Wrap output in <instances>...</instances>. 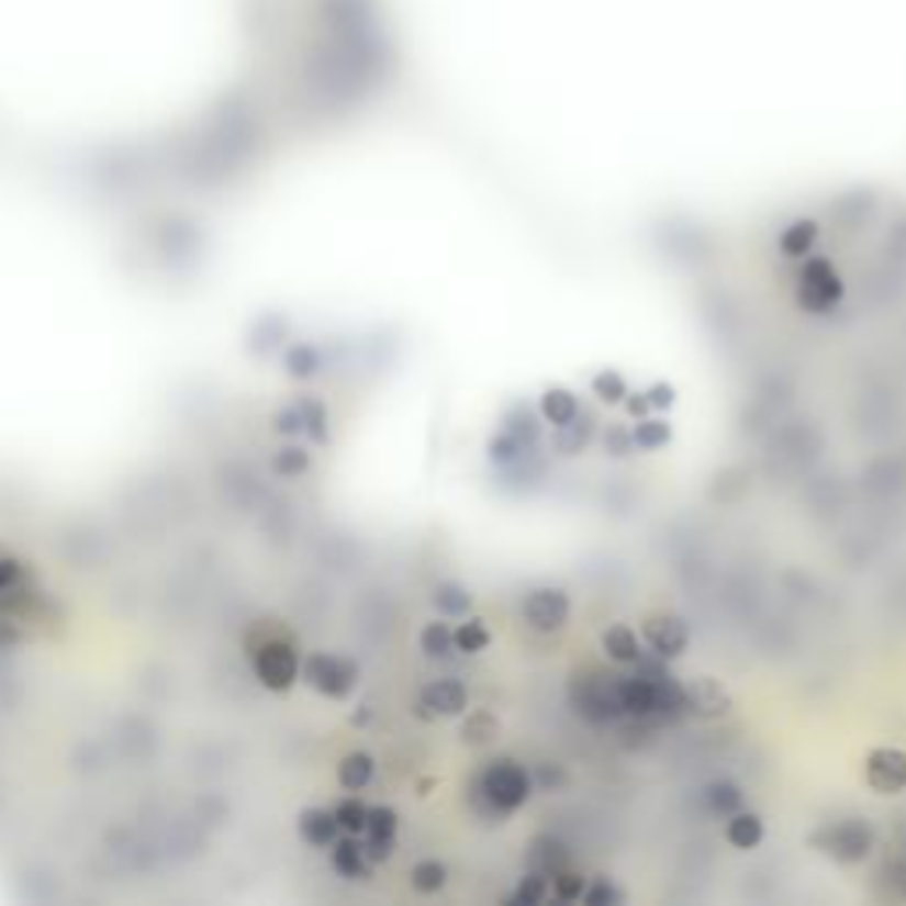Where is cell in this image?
<instances>
[{
  "mask_svg": "<svg viewBox=\"0 0 906 906\" xmlns=\"http://www.w3.org/2000/svg\"><path fill=\"white\" fill-rule=\"evenodd\" d=\"M372 775H376V758L369 751H351V754H344L340 758V765H337V779H340V786L347 793H361L365 786L372 783Z\"/></svg>",
  "mask_w": 906,
  "mask_h": 906,
  "instance_id": "25",
  "label": "cell"
},
{
  "mask_svg": "<svg viewBox=\"0 0 906 906\" xmlns=\"http://www.w3.org/2000/svg\"><path fill=\"white\" fill-rule=\"evenodd\" d=\"M592 393L599 396L602 404H624V396L630 390H627V379L619 376L616 369H602L599 376H592Z\"/></svg>",
  "mask_w": 906,
  "mask_h": 906,
  "instance_id": "36",
  "label": "cell"
},
{
  "mask_svg": "<svg viewBox=\"0 0 906 906\" xmlns=\"http://www.w3.org/2000/svg\"><path fill=\"white\" fill-rule=\"evenodd\" d=\"M619 708H624V715H634V719H656L659 715L656 676H641V673L624 676L619 673Z\"/></svg>",
  "mask_w": 906,
  "mask_h": 906,
  "instance_id": "13",
  "label": "cell"
},
{
  "mask_svg": "<svg viewBox=\"0 0 906 906\" xmlns=\"http://www.w3.org/2000/svg\"><path fill=\"white\" fill-rule=\"evenodd\" d=\"M683 712L694 719H723L734 712V694L715 676H694L683 683Z\"/></svg>",
  "mask_w": 906,
  "mask_h": 906,
  "instance_id": "11",
  "label": "cell"
},
{
  "mask_svg": "<svg viewBox=\"0 0 906 906\" xmlns=\"http://www.w3.org/2000/svg\"><path fill=\"white\" fill-rule=\"evenodd\" d=\"M842 294H847V283H842L832 259L810 256L797 280V305L810 315H829L842 301Z\"/></svg>",
  "mask_w": 906,
  "mask_h": 906,
  "instance_id": "4",
  "label": "cell"
},
{
  "mask_svg": "<svg viewBox=\"0 0 906 906\" xmlns=\"http://www.w3.org/2000/svg\"><path fill=\"white\" fill-rule=\"evenodd\" d=\"M301 407V422H305V433L312 436V443H326L329 439V415L320 401H312V396H301L298 401Z\"/></svg>",
  "mask_w": 906,
  "mask_h": 906,
  "instance_id": "35",
  "label": "cell"
},
{
  "mask_svg": "<svg viewBox=\"0 0 906 906\" xmlns=\"http://www.w3.org/2000/svg\"><path fill=\"white\" fill-rule=\"evenodd\" d=\"M595 415H588V411L581 407L578 411V418H570L567 425H556L552 428V439H549V447L552 454H560V457H578L588 450V443L595 439Z\"/></svg>",
  "mask_w": 906,
  "mask_h": 906,
  "instance_id": "15",
  "label": "cell"
},
{
  "mask_svg": "<svg viewBox=\"0 0 906 906\" xmlns=\"http://www.w3.org/2000/svg\"><path fill=\"white\" fill-rule=\"evenodd\" d=\"M624 407H627L630 418H648V411H651V404H648L645 393H627V396H624Z\"/></svg>",
  "mask_w": 906,
  "mask_h": 906,
  "instance_id": "45",
  "label": "cell"
},
{
  "mask_svg": "<svg viewBox=\"0 0 906 906\" xmlns=\"http://www.w3.org/2000/svg\"><path fill=\"white\" fill-rule=\"evenodd\" d=\"M630 436H634V447L651 454V450L670 447V443H673V425L665 422V418H638V425L630 428Z\"/></svg>",
  "mask_w": 906,
  "mask_h": 906,
  "instance_id": "29",
  "label": "cell"
},
{
  "mask_svg": "<svg viewBox=\"0 0 906 906\" xmlns=\"http://www.w3.org/2000/svg\"><path fill=\"white\" fill-rule=\"evenodd\" d=\"M465 804H468L471 815L479 821H485V825H506V818H511L506 810H500L496 804H492V797L482 790V783L474 775L468 779V786H465Z\"/></svg>",
  "mask_w": 906,
  "mask_h": 906,
  "instance_id": "30",
  "label": "cell"
},
{
  "mask_svg": "<svg viewBox=\"0 0 906 906\" xmlns=\"http://www.w3.org/2000/svg\"><path fill=\"white\" fill-rule=\"evenodd\" d=\"M447 879H450V871L443 861H436V857H425V861H418L415 868H411V888L422 896H436L447 888Z\"/></svg>",
  "mask_w": 906,
  "mask_h": 906,
  "instance_id": "28",
  "label": "cell"
},
{
  "mask_svg": "<svg viewBox=\"0 0 906 906\" xmlns=\"http://www.w3.org/2000/svg\"><path fill=\"white\" fill-rule=\"evenodd\" d=\"M874 842H879V836H874V825L868 818H836L810 832V847L836 864H864Z\"/></svg>",
  "mask_w": 906,
  "mask_h": 906,
  "instance_id": "1",
  "label": "cell"
},
{
  "mask_svg": "<svg viewBox=\"0 0 906 906\" xmlns=\"http://www.w3.org/2000/svg\"><path fill=\"white\" fill-rule=\"evenodd\" d=\"M283 369H288L294 379H312L323 369V355L315 351L312 344H294V347H288V355H283Z\"/></svg>",
  "mask_w": 906,
  "mask_h": 906,
  "instance_id": "33",
  "label": "cell"
},
{
  "mask_svg": "<svg viewBox=\"0 0 906 906\" xmlns=\"http://www.w3.org/2000/svg\"><path fill=\"white\" fill-rule=\"evenodd\" d=\"M602 651L609 656V662L616 665H630L634 659L641 656V641H638V634H634V627L627 624H613L602 630Z\"/></svg>",
  "mask_w": 906,
  "mask_h": 906,
  "instance_id": "22",
  "label": "cell"
},
{
  "mask_svg": "<svg viewBox=\"0 0 906 906\" xmlns=\"http://www.w3.org/2000/svg\"><path fill=\"white\" fill-rule=\"evenodd\" d=\"M581 899H584L588 906H606V903H624L627 896L619 893V888H616L609 879H595L592 885H584Z\"/></svg>",
  "mask_w": 906,
  "mask_h": 906,
  "instance_id": "40",
  "label": "cell"
},
{
  "mask_svg": "<svg viewBox=\"0 0 906 906\" xmlns=\"http://www.w3.org/2000/svg\"><path fill=\"white\" fill-rule=\"evenodd\" d=\"M641 638L651 651H656V656H662L665 662H670V659H680L683 651H687L691 627H687V619L676 616V613H648L641 619Z\"/></svg>",
  "mask_w": 906,
  "mask_h": 906,
  "instance_id": "8",
  "label": "cell"
},
{
  "mask_svg": "<svg viewBox=\"0 0 906 906\" xmlns=\"http://www.w3.org/2000/svg\"><path fill=\"white\" fill-rule=\"evenodd\" d=\"M602 450H606V457H613V460H624V457H630L638 447H634V436H630L627 425L609 422L606 433H602Z\"/></svg>",
  "mask_w": 906,
  "mask_h": 906,
  "instance_id": "38",
  "label": "cell"
},
{
  "mask_svg": "<svg viewBox=\"0 0 906 906\" xmlns=\"http://www.w3.org/2000/svg\"><path fill=\"white\" fill-rule=\"evenodd\" d=\"M418 645L428 659H450L454 656V630L447 624H439V619H433V624H425L422 634H418Z\"/></svg>",
  "mask_w": 906,
  "mask_h": 906,
  "instance_id": "32",
  "label": "cell"
},
{
  "mask_svg": "<svg viewBox=\"0 0 906 906\" xmlns=\"http://www.w3.org/2000/svg\"><path fill=\"white\" fill-rule=\"evenodd\" d=\"M333 815L340 821V832H351V836H361L365 832V821H369V804L358 801V797H347L333 807Z\"/></svg>",
  "mask_w": 906,
  "mask_h": 906,
  "instance_id": "37",
  "label": "cell"
},
{
  "mask_svg": "<svg viewBox=\"0 0 906 906\" xmlns=\"http://www.w3.org/2000/svg\"><path fill=\"white\" fill-rule=\"evenodd\" d=\"M474 779L482 783V790L492 797V804H496L500 810H506V815L521 810L535 793L532 769L521 765L517 758H506V754L492 758L489 765H482V772H474Z\"/></svg>",
  "mask_w": 906,
  "mask_h": 906,
  "instance_id": "3",
  "label": "cell"
},
{
  "mask_svg": "<svg viewBox=\"0 0 906 906\" xmlns=\"http://www.w3.org/2000/svg\"><path fill=\"white\" fill-rule=\"evenodd\" d=\"M396 825H401V818H396V810L390 804L369 807V821H365V832H361L365 836L361 847H365V857H369V864H383L393 857Z\"/></svg>",
  "mask_w": 906,
  "mask_h": 906,
  "instance_id": "12",
  "label": "cell"
},
{
  "mask_svg": "<svg viewBox=\"0 0 906 906\" xmlns=\"http://www.w3.org/2000/svg\"><path fill=\"white\" fill-rule=\"evenodd\" d=\"M415 708L422 719H457V715L468 712V687L457 676L428 680Z\"/></svg>",
  "mask_w": 906,
  "mask_h": 906,
  "instance_id": "10",
  "label": "cell"
},
{
  "mask_svg": "<svg viewBox=\"0 0 906 906\" xmlns=\"http://www.w3.org/2000/svg\"><path fill=\"white\" fill-rule=\"evenodd\" d=\"M298 836L315 850H329L340 836V821L326 807H305L298 815Z\"/></svg>",
  "mask_w": 906,
  "mask_h": 906,
  "instance_id": "16",
  "label": "cell"
},
{
  "mask_svg": "<svg viewBox=\"0 0 906 906\" xmlns=\"http://www.w3.org/2000/svg\"><path fill=\"white\" fill-rule=\"evenodd\" d=\"M570 705L578 715H584L588 723H613L616 715H624L619 708V673H606L599 665H584L570 680Z\"/></svg>",
  "mask_w": 906,
  "mask_h": 906,
  "instance_id": "2",
  "label": "cell"
},
{
  "mask_svg": "<svg viewBox=\"0 0 906 906\" xmlns=\"http://www.w3.org/2000/svg\"><path fill=\"white\" fill-rule=\"evenodd\" d=\"M538 411H543L546 425L556 428V425H567L570 418H578L581 401H578V393L567 387H546L543 396H538Z\"/></svg>",
  "mask_w": 906,
  "mask_h": 906,
  "instance_id": "21",
  "label": "cell"
},
{
  "mask_svg": "<svg viewBox=\"0 0 906 906\" xmlns=\"http://www.w3.org/2000/svg\"><path fill=\"white\" fill-rule=\"evenodd\" d=\"M702 807L712 818H729L743 807V790L734 783V779H715L702 790Z\"/></svg>",
  "mask_w": 906,
  "mask_h": 906,
  "instance_id": "20",
  "label": "cell"
},
{
  "mask_svg": "<svg viewBox=\"0 0 906 906\" xmlns=\"http://www.w3.org/2000/svg\"><path fill=\"white\" fill-rule=\"evenodd\" d=\"M329 861H333V871L347 882H365L372 874V864L361 847V836H351V832L337 836V842L329 847Z\"/></svg>",
  "mask_w": 906,
  "mask_h": 906,
  "instance_id": "14",
  "label": "cell"
},
{
  "mask_svg": "<svg viewBox=\"0 0 906 906\" xmlns=\"http://www.w3.org/2000/svg\"><path fill=\"white\" fill-rule=\"evenodd\" d=\"M433 606H436L439 616H454V619H460V616L471 613L474 595H471L460 581H439V584L433 588Z\"/></svg>",
  "mask_w": 906,
  "mask_h": 906,
  "instance_id": "27",
  "label": "cell"
},
{
  "mask_svg": "<svg viewBox=\"0 0 906 906\" xmlns=\"http://www.w3.org/2000/svg\"><path fill=\"white\" fill-rule=\"evenodd\" d=\"M549 882H552V896H556V899H563V903H574V899H581L584 885H588V879H584L581 871H574V868L556 871Z\"/></svg>",
  "mask_w": 906,
  "mask_h": 906,
  "instance_id": "39",
  "label": "cell"
},
{
  "mask_svg": "<svg viewBox=\"0 0 906 906\" xmlns=\"http://www.w3.org/2000/svg\"><path fill=\"white\" fill-rule=\"evenodd\" d=\"M528 868L538 871V874H546V879H552L556 871L570 868V850H567V842L556 839V836H535L532 847H528Z\"/></svg>",
  "mask_w": 906,
  "mask_h": 906,
  "instance_id": "17",
  "label": "cell"
},
{
  "mask_svg": "<svg viewBox=\"0 0 906 906\" xmlns=\"http://www.w3.org/2000/svg\"><path fill=\"white\" fill-rule=\"evenodd\" d=\"M496 737H500V719H496V712L474 708V712L465 715V719H460V740H465L468 747H489Z\"/></svg>",
  "mask_w": 906,
  "mask_h": 906,
  "instance_id": "26",
  "label": "cell"
},
{
  "mask_svg": "<svg viewBox=\"0 0 906 906\" xmlns=\"http://www.w3.org/2000/svg\"><path fill=\"white\" fill-rule=\"evenodd\" d=\"M489 641H492V634L485 627V619L471 616V613H468L465 624L454 630V648L460 651V656H479V651L489 648Z\"/></svg>",
  "mask_w": 906,
  "mask_h": 906,
  "instance_id": "31",
  "label": "cell"
},
{
  "mask_svg": "<svg viewBox=\"0 0 906 906\" xmlns=\"http://www.w3.org/2000/svg\"><path fill=\"white\" fill-rule=\"evenodd\" d=\"M567 616H570V595L563 588L546 584V588H535V592L524 595V624L538 634L563 630Z\"/></svg>",
  "mask_w": 906,
  "mask_h": 906,
  "instance_id": "9",
  "label": "cell"
},
{
  "mask_svg": "<svg viewBox=\"0 0 906 906\" xmlns=\"http://www.w3.org/2000/svg\"><path fill=\"white\" fill-rule=\"evenodd\" d=\"M309 465H312V457H309V450H301V447H288V450H280L273 457L277 474H301V471H309Z\"/></svg>",
  "mask_w": 906,
  "mask_h": 906,
  "instance_id": "41",
  "label": "cell"
},
{
  "mask_svg": "<svg viewBox=\"0 0 906 906\" xmlns=\"http://www.w3.org/2000/svg\"><path fill=\"white\" fill-rule=\"evenodd\" d=\"M645 396H648V404L656 407V411H670L676 404V387L673 383H656V387L645 390Z\"/></svg>",
  "mask_w": 906,
  "mask_h": 906,
  "instance_id": "44",
  "label": "cell"
},
{
  "mask_svg": "<svg viewBox=\"0 0 906 906\" xmlns=\"http://www.w3.org/2000/svg\"><path fill=\"white\" fill-rule=\"evenodd\" d=\"M864 783L879 797H899L906 790V751L903 747H874L864 758Z\"/></svg>",
  "mask_w": 906,
  "mask_h": 906,
  "instance_id": "7",
  "label": "cell"
},
{
  "mask_svg": "<svg viewBox=\"0 0 906 906\" xmlns=\"http://www.w3.org/2000/svg\"><path fill=\"white\" fill-rule=\"evenodd\" d=\"M273 425H277V433H283V436H298V433H305V422H301V407H298V404L277 411Z\"/></svg>",
  "mask_w": 906,
  "mask_h": 906,
  "instance_id": "43",
  "label": "cell"
},
{
  "mask_svg": "<svg viewBox=\"0 0 906 906\" xmlns=\"http://www.w3.org/2000/svg\"><path fill=\"white\" fill-rule=\"evenodd\" d=\"M532 450H535V443H524L514 433H506V428H500V433L485 443V457H489V465L496 468V471L517 465V460H524Z\"/></svg>",
  "mask_w": 906,
  "mask_h": 906,
  "instance_id": "24",
  "label": "cell"
},
{
  "mask_svg": "<svg viewBox=\"0 0 906 906\" xmlns=\"http://www.w3.org/2000/svg\"><path fill=\"white\" fill-rule=\"evenodd\" d=\"M500 425L506 428V433H514L517 439H524V443H538V439H543V433H546L543 411L532 407V404H524V401H514L511 407H506Z\"/></svg>",
  "mask_w": 906,
  "mask_h": 906,
  "instance_id": "19",
  "label": "cell"
},
{
  "mask_svg": "<svg viewBox=\"0 0 906 906\" xmlns=\"http://www.w3.org/2000/svg\"><path fill=\"white\" fill-rule=\"evenodd\" d=\"M301 680H305L312 691H320L323 697L344 702V697H351V691L358 687L361 670H358V662L347 659V656H333V651H312V656L301 662Z\"/></svg>",
  "mask_w": 906,
  "mask_h": 906,
  "instance_id": "5",
  "label": "cell"
},
{
  "mask_svg": "<svg viewBox=\"0 0 906 906\" xmlns=\"http://www.w3.org/2000/svg\"><path fill=\"white\" fill-rule=\"evenodd\" d=\"M549 896V879L538 871H528L524 879L517 882V888L511 896H506V906H538Z\"/></svg>",
  "mask_w": 906,
  "mask_h": 906,
  "instance_id": "34",
  "label": "cell"
},
{
  "mask_svg": "<svg viewBox=\"0 0 906 906\" xmlns=\"http://www.w3.org/2000/svg\"><path fill=\"white\" fill-rule=\"evenodd\" d=\"M761 839H765V818L754 815V810H737V815L726 818V842L734 850H758Z\"/></svg>",
  "mask_w": 906,
  "mask_h": 906,
  "instance_id": "18",
  "label": "cell"
},
{
  "mask_svg": "<svg viewBox=\"0 0 906 906\" xmlns=\"http://www.w3.org/2000/svg\"><path fill=\"white\" fill-rule=\"evenodd\" d=\"M818 245V224L815 220H793V224L779 234V251L786 259H807Z\"/></svg>",
  "mask_w": 906,
  "mask_h": 906,
  "instance_id": "23",
  "label": "cell"
},
{
  "mask_svg": "<svg viewBox=\"0 0 906 906\" xmlns=\"http://www.w3.org/2000/svg\"><path fill=\"white\" fill-rule=\"evenodd\" d=\"M251 670H256L259 683L266 691H291L294 680L301 673V659H298V648L283 638H269L262 641L256 651H251Z\"/></svg>",
  "mask_w": 906,
  "mask_h": 906,
  "instance_id": "6",
  "label": "cell"
},
{
  "mask_svg": "<svg viewBox=\"0 0 906 906\" xmlns=\"http://www.w3.org/2000/svg\"><path fill=\"white\" fill-rule=\"evenodd\" d=\"M19 574H22L19 563H14V560H0V592H8V588L19 581Z\"/></svg>",
  "mask_w": 906,
  "mask_h": 906,
  "instance_id": "46",
  "label": "cell"
},
{
  "mask_svg": "<svg viewBox=\"0 0 906 906\" xmlns=\"http://www.w3.org/2000/svg\"><path fill=\"white\" fill-rule=\"evenodd\" d=\"M532 779H535V786H543V790H563L567 786V772H563V765H556V761L538 765L532 772Z\"/></svg>",
  "mask_w": 906,
  "mask_h": 906,
  "instance_id": "42",
  "label": "cell"
}]
</instances>
